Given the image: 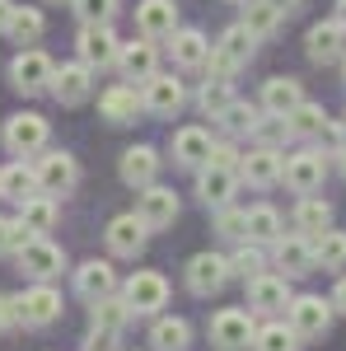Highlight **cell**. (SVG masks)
<instances>
[{
  "label": "cell",
  "mask_w": 346,
  "mask_h": 351,
  "mask_svg": "<svg viewBox=\"0 0 346 351\" xmlns=\"http://www.w3.org/2000/svg\"><path fill=\"white\" fill-rule=\"evenodd\" d=\"M253 33L243 24H230L225 33H220V43L211 47V56H206V71L211 75H220V80H234V71L239 66H248V56H253Z\"/></svg>",
  "instance_id": "cell-1"
},
{
  "label": "cell",
  "mask_w": 346,
  "mask_h": 351,
  "mask_svg": "<svg viewBox=\"0 0 346 351\" xmlns=\"http://www.w3.org/2000/svg\"><path fill=\"white\" fill-rule=\"evenodd\" d=\"M42 145H47V117H38V112H14V117L5 122V150H10L14 160L38 155Z\"/></svg>",
  "instance_id": "cell-2"
},
{
  "label": "cell",
  "mask_w": 346,
  "mask_h": 351,
  "mask_svg": "<svg viewBox=\"0 0 346 351\" xmlns=\"http://www.w3.org/2000/svg\"><path fill=\"white\" fill-rule=\"evenodd\" d=\"M52 56L38 52V47H19V56L10 61V80H14V89L19 94H42L47 84H52Z\"/></svg>",
  "instance_id": "cell-3"
},
{
  "label": "cell",
  "mask_w": 346,
  "mask_h": 351,
  "mask_svg": "<svg viewBox=\"0 0 346 351\" xmlns=\"http://www.w3.org/2000/svg\"><path fill=\"white\" fill-rule=\"evenodd\" d=\"M33 169H38V192H47V197H61L80 183V164L66 150H47L42 160H33Z\"/></svg>",
  "instance_id": "cell-4"
},
{
  "label": "cell",
  "mask_w": 346,
  "mask_h": 351,
  "mask_svg": "<svg viewBox=\"0 0 346 351\" xmlns=\"http://www.w3.org/2000/svg\"><path fill=\"white\" fill-rule=\"evenodd\" d=\"M75 52L89 71H103V66H117V52H122V43H117V33L108 24H84L80 38H75Z\"/></svg>",
  "instance_id": "cell-5"
},
{
  "label": "cell",
  "mask_w": 346,
  "mask_h": 351,
  "mask_svg": "<svg viewBox=\"0 0 346 351\" xmlns=\"http://www.w3.org/2000/svg\"><path fill=\"white\" fill-rule=\"evenodd\" d=\"M286 188L291 192H319L323 178H328V155L323 150H295V155H286Z\"/></svg>",
  "instance_id": "cell-6"
},
{
  "label": "cell",
  "mask_w": 346,
  "mask_h": 351,
  "mask_svg": "<svg viewBox=\"0 0 346 351\" xmlns=\"http://www.w3.org/2000/svg\"><path fill=\"white\" fill-rule=\"evenodd\" d=\"M14 253H19V267H24L33 281H47V276H56V271L66 267V253H61V248H56L47 234H33V239H24Z\"/></svg>",
  "instance_id": "cell-7"
},
{
  "label": "cell",
  "mask_w": 346,
  "mask_h": 351,
  "mask_svg": "<svg viewBox=\"0 0 346 351\" xmlns=\"http://www.w3.org/2000/svg\"><path fill=\"white\" fill-rule=\"evenodd\" d=\"M14 304H19V324L24 328H47L61 319V295L47 281H38V286H28L24 295H14Z\"/></svg>",
  "instance_id": "cell-8"
},
{
  "label": "cell",
  "mask_w": 346,
  "mask_h": 351,
  "mask_svg": "<svg viewBox=\"0 0 346 351\" xmlns=\"http://www.w3.org/2000/svg\"><path fill=\"white\" fill-rule=\"evenodd\" d=\"M291 328L299 332V337H323L328 328H332V300H323V295H295L291 300Z\"/></svg>",
  "instance_id": "cell-9"
},
{
  "label": "cell",
  "mask_w": 346,
  "mask_h": 351,
  "mask_svg": "<svg viewBox=\"0 0 346 351\" xmlns=\"http://www.w3.org/2000/svg\"><path fill=\"white\" fill-rule=\"evenodd\" d=\"M52 99L56 104H66V108H80L84 99H89V89H94V71L84 66V61H66V66H56L52 71Z\"/></svg>",
  "instance_id": "cell-10"
},
{
  "label": "cell",
  "mask_w": 346,
  "mask_h": 351,
  "mask_svg": "<svg viewBox=\"0 0 346 351\" xmlns=\"http://www.w3.org/2000/svg\"><path fill=\"white\" fill-rule=\"evenodd\" d=\"M281 173H286V155H281L276 145H253L248 155H239V178L253 183V188L281 183Z\"/></svg>",
  "instance_id": "cell-11"
},
{
  "label": "cell",
  "mask_w": 346,
  "mask_h": 351,
  "mask_svg": "<svg viewBox=\"0 0 346 351\" xmlns=\"http://www.w3.org/2000/svg\"><path fill=\"white\" fill-rule=\"evenodd\" d=\"M253 332H258V324H253L248 309H220L211 319V342L220 351H243L253 342Z\"/></svg>",
  "instance_id": "cell-12"
},
{
  "label": "cell",
  "mask_w": 346,
  "mask_h": 351,
  "mask_svg": "<svg viewBox=\"0 0 346 351\" xmlns=\"http://www.w3.org/2000/svg\"><path fill=\"white\" fill-rule=\"evenodd\" d=\"M122 300L132 304V314H160L169 304V281L160 271H136L127 281V291H122Z\"/></svg>",
  "instance_id": "cell-13"
},
{
  "label": "cell",
  "mask_w": 346,
  "mask_h": 351,
  "mask_svg": "<svg viewBox=\"0 0 346 351\" xmlns=\"http://www.w3.org/2000/svg\"><path fill=\"white\" fill-rule=\"evenodd\" d=\"M230 276H234L230 258H220V253H197V258L187 263V291H192V295H215Z\"/></svg>",
  "instance_id": "cell-14"
},
{
  "label": "cell",
  "mask_w": 346,
  "mask_h": 351,
  "mask_svg": "<svg viewBox=\"0 0 346 351\" xmlns=\"http://www.w3.org/2000/svg\"><path fill=\"white\" fill-rule=\"evenodd\" d=\"M271 263L281 267V276H309L314 271V243L304 234H276L271 239Z\"/></svg>",
  "instance_id": "cell-15"
},
{
  "label": "cell",
  "mask_w": 346,
  "mask_h": 351,
  "mask_svg": "<svg viewBox=\"0 0 346 351\" xmlns=\"http://www.w3.org/2000/svg\"><path fill=\"white\" fill-rule=\"evenodd\" d=\"M136 216L145 220L150 230L173 225V220H178V192H173V188H160V183L140 188V197H136Z\"/></svg>",
  "instance_id": "cell-16"
},
{
  "label": "cell",
  "mask_w": 346,
  "mask_h": 351,
  "mask_svg": "<svg viewBox=\"0 0 346 351\" xmlns=\"http://www.w3.org/2000/svg\"><path fill=\"white\" fill-rule=\"evenodd\" d=\"M183 99H187V89H183V80L178 75H150V80L140 84V104L150 112H160V117H173V112L183 108Z\"/></svg>",
  "instance_id": "cell-17"
},
{
  "label": "cell",
  "mask_w": 346,
  "mask_h": 351,
  "mask_svg": "<svg viewBox=\"0 0 346 351\" xmlns=\"http://www.w3.org/2000/svg\"><path fill=\"white\" fill-rule=\"evenodd\" d=\"M239 192V169H220V164H201L197 169V197L206 206H230V197Z\"/></svg>",
  "instance_id": "cell-18"
},
{
  "label": "cell",
  "mask_w": 346,
  "mask_h": 351,
  "mask_svg": "<svg viewBox=\"0 0 346 351\" xmlns=\"http://www.w3.org/2000/svg\"><path fill=\"white\" fill-rule=\"evenodd\" d=\"M291 276H276V271H258L248 276V304L253 309H291Z\"/></svg>",
  "instance_id": "cell-19"
},
{
  "label": "cell",
  "mask_w": 346,
  "mask_h": 351,
  "mask_svg": "<svg viewBox=\"0 0 346 351\" xmlns=\"http://www.w3.org/2000/svg\"><path fill=\"white\" fill-rule=\"evenodd\" d=\"M160 66V52H155V38H140V43H122L117 52V71L127 75V84H145Z\"/></svg>",
  "instance_id": "cell-20"
},
{
  "label": "cell",
  "mask_w": 346,
  "mask_h": 351,
  "mask_svg": "<svg viewBox=\"0 0 346 351\" xmlns=\"http://www.w3.org/2000/svg\"><path fill=\"white\" fill-rule=\"evenodd\" d=\"M145 234H150V225L136 216H112L108 220V248L117 253V258H136L140 248H145Z\"/></svg>",
  "instance_id": "cell-21"
},
{
  "label": "cell",
  "mask_w": 346,
  "mask_h": 351,
  "mask_svg": "<svg viewBox=\"0 0 346 351\" xmlns=\"http://www.w3.org/2000/svg\"><path fill=\"white\" fill-rule=\"evenodd\" d=\"M136 28H140V38H173V28H178V10H173V0H140L136 5Z\"/></svg>",
  "instance_id": "cell-22"
},
{
  "label": "cell",
  "mask_w": 346,
  "mask_h": 351,
  "mask_svg": "<svg viewBox=\"0 0 346 351\" xmlns=\"http://www.w3.org/2000/svg\"><path fill=\"white\" fill-rule=\"evenodd\" d=\"M304 47H309V61L328 66V61H337V56L346 52V28L337 24V19L314 24V28H309V38H304Z\"/></svg>",
  "instance_id": "cell-23"
},
{
  "label": "cell",
  "mask_w": 346,
  "mask_h": 351,
  "mask_svg": "<svg viewBox=\"0 0 346 351\" xmlns=\"http://www.w3.org/2000/svg\"><path fill=\"white\" fill-rule=\"evenodd\" d=\"M304 104V84L295 80V75H271L262 84V112H276V117H286Z\"/></svg>",
  "instance_id": "cell-24"
},
{
  "label": "cell",
  "mask_w": 346,
  "mask_h": 351,
  "mask_svg": "<svg viewBox=\"0 0 346 351\" xmlns=\"http://www.w3.org/2000/svg\"><path fill=\"white\" fill-rule=\"evenodd\" d=\"M140 108H145V104H140L136 84H112L103 99H99V112H103V122H112V127L136 122V112H140Z\"/></svg>",
  "instance_id": "cell-25"
},
{
  "label": "cell",
  "mask_w": 346,
  "mask_h": 351,
  "mask_svg": "<svg viewBox=\"0 0 346 351\" xmlns=\"http://www.w3.org/2000/svg\"><path fill=\"white\" fill-rule=\"evenodd\" d=\"M211 132H201V127H183V132L173 136V164H183V169H201V164H211Z\"/></svg>",
  "instance_id": "cell-26"
},
{
  "label": "cell",
  "mask_w": 346,
  "mask_h": 351,
  "mask_svg": "<svg viewBox=\"0 0 346 351\" xmlns=\"http://www.w3.org/2000/svg\"><path fill=\"white\" fill-rule=\"evenodd\" d=\"M155 173H160V155H155L150 145L122 150V183H127V188H150Z\"/></svg>",
  "instance_id": "cell-27"
},
{
  "label": "cell",
  "mask_w": 346,
  "mask_h": 351,
  "mask_svg": "<svg viewBox=\"0 0 346 351\" xmlns=\"http://www.w3.org/2000/svg\"><path fill=\"white\" fill-rule=\"evenodd\" d=\"M75 291H80L89 304H94V300H108L112 291H117V271L108 267V263H99V258H94V263H80V271H75Z\"/></svg>",
  "instance_id": "cell-28"
},
{
  "label": "cell",
  "mask_w": 346,
  "mask_h": 351,
  "mask_svg": "<svg viewBox=\"0 0 346 351\" xmlns=\"http://www.w3.org/2000/svg\"><path fill=\"white\" fill-rule=\"evenodd\" d=\"M19 225H24L28 234H47V230L56 225V202L47 197V192L24 197V202H19Z\"/></svg>",
  "instance_id": "cell-29"
},
{
  "label": "cell",
  "mask_w": 346,
  "mask_h": 351,
  "mask_svg": "<svg viewBox=\"0 0 346 351\" xmlns=\"http://www.w3.org/2000/svg\"><path fill=\"white\" fill-rule=\"evenodd\" d=\"M206 56H211V47L197 28H173V66L197 71V66H206Z\"/></svg>",
  "instance_id": "cell-30"
},
{
  "label": "cell",
  "mask_w": 346,
  "mask_h": 351,
  "mask_svg": "<svg viewBox=\"0 0 346 351\" xmlns=\"http://www.w3.org/2000/svg\"><path fill=\"white\" fill-rule=\"evenodd\" d=\"M38 192V169L24 160L5 164L0 169V197H10V202H24V197H33Z\"/></svg>",
  "instance_id": "cell-31"
},
{
  "label": "cell",
  "mask_w": 346,
  "mask_h": 351,
  "mask_svg": "<svg viewBox=\"0 0 346 351\" xmlns=\"http://www.w3.org/2000/svg\"><path fill=\"white\" fill-rule=\"evenodd\" d=\"M309 243H314V267H323V271H337V267H346V234L342 230H323V234H309Z\"/></svg>",
  "instance_id": "cell-32"
},
{
  "label": "cell",
  "mask_w": 346,
  "mask_h": 351,
  "mask_svg": "<svg viewBox=\"0 0 346 351\" xmlns=\"http://www.w3.org/2000/svg\"><path fill=\"white\" fill-rule=\"evenodd\" d=\"M5 33H10L19 47H33V43L47 33V19H42V10H33V5H14V14H10Z\"/></svg>",
  "instance_id": "cell-33"
},
{
  "label": "cell",
  "mask_w": 346,
  "mask_h": 351,
  "mask_svg": "<svg viewBox=\"0 0 346 351\" xmlns=\"http://www.w3.org/2000/svg\"><path fill=\"white\" fill-rule=\"evenodd\" d=\"M295 225H299V234H323L332 225V206L323 197H314V192H304L299 206H295Z\"/></svg>",
  "instance_id": "cell-34"
},
{
  "label": "cell",
  "mask_w": 346,
  "mask_h": 351,
  "mask_svg": "<svg viewBox=\"0 0 346 351\" xmlns=\"http://www.w3.org/2000/svg\"><path fill=\"white\" fill-rule=\"evenodd\" d=\"M243 230H248V239H253V243H271L276 234H281V216H276V206H267V202L248 206V211H243Z\"/></svg>",
  "instance_id": "cell-35"
},
{
  "label": "cell",
  "mask_w": 346,
  "mask_h": 351,
  "mask_svg": "<svg viewBox=\"0 0 346 351\" xmlns=\"http://www.w3.org/2000/svg\"><path fill=\"white\" fill-rule=\"evenodd\" d=\"M286 122H291V136H304V141H314V136H323V127H328V112H323V104H299L295 112H286Z\"/></svg>",
  "instance_id": "cell-36"
},
{
  "label": "cell",
  "mask_w": 346,
  "mask_h": 351,
  "mask_svg": "<svg viewBox=\"0 0 346 351\" xmlns=\"http://www.w3.org/2000/svg\"><path fill=\"white\" fill-rule=\"evenodd\" d=\"M187 342H192V328L183 319H155V328H150V347L155 351H183Z\"/></svg>",
  "instance_id": "cell-37"
},
{
  "label": "cell",
  "mask_w": 346,
  "mask_h": 351,
  "mask_svg": "<svg viewBox=\"0 0 346 351\" xmlns=\"http://www.w3.org/2000/svg\"><path fill=\"white\" fill-rule=\"evenodd\" d=\"M299 332H295L291 324H262L258 332H253V347L258 351H299Z\"/></svg>",
  "instance_id": "cell-38"
},
{
  "label": "cell",
  "mask_w": 346,
  "mask_h": 351,
  "mask_svg": "<svg viewBox=\"0 0 346 351\" xmlns=\"http://www.w3.org/2000/svg\"><path fill=\"white\" fill-rule=\"evenodd\" d=\"M239 24L248 28L253 38H271V33L281 28V14H276L267 0H248V5H243V19H239Z\"/></svg>",
  "instance_id": "cell-39"
},
{
  "label": "cell",
  "mask_w": 346,
  "mask_h": 351,
  "mask_svg": "<svg viewBox=\"0 0 346 351\" xmlns=\"http://www.w3.org/2000/svg\"><path fill=\"white\" fill-rule=\"evenodd\" d=\"M127 319H132V304H127V300H117V295H108V300H94V324H89V328L122 332V328H127Z\"/></svg>",
  "instance_id": "cell-40"
},
{
  "label": "cell",
  "mask_w": 346,
  "mask_h": 351,
  "mask_svg": "<svg viewBox=\"0 0 346 351\" xmlns=\"http://www.w3.org/2000/svg\"><path fill=\"white\" fill-rule=\"evenodd\" d=\"M258 117H262V112L253 108V104H239V99H230V108L220 112L215 122H225V132H230V136H253Z\"/></svg>",
  "instance_id": "cell-41"
},
{
  "label": "cell",
  "mask_w": 346,
  "mask_h": 351,
  "mask_svg": "<svg viewBox=\"0 0 346 351\" xmlns=\"http://www.w3.org/2000/svg\"><path fill=\"white\" fill-rule=\"evenodd\" d=\"M230 84H234V80H220V75H211V80L201 84L197 104H201V112H206V117H220V112L230 108V99H234V94H230Z\"/></svg>",
  "instance_id": "cell-42"
},
{
  "label": "cell",
  "mask_w": 346,
  "mask_h": 351,
  "mask_svg": "<svg viewBox=\"0 0 346 351\" xmlns=\"http://www.w3.org/2000/svg\"><path fill=\"white\" fill-rule=\"evenodd\" d=\"M230 267L239 271V276H258V271H267V253H262V243H253V239H243V248L230 258Z\"/></svg>",
  "instance_id": "cell-43"
},
{
  "label": "cell",
  "mask_w": 346,
  "mask_h": 351,
  "mask_svg": "<svg viewBox=\"0 0 346 351\" xmlns=\"http://www.w3.org/2000/svg\"><path fill=\"white\" fill-rule=\"evenodd\" d=\"M215 234H225V239L243 243V239H248V230H243V211H234V206H220V211H215Z\"/></svg>",
  "instance_id": "cell-44"
},
{
  "label": "cell",
  "mask_w": 346,
  "mask_h": 351,
  "mask_svg": "<svg viewBox=\"0 0 346 351\" xmlns=\"http://www.w3.org/2000/svg\"><path fill=\"white\" fill-rule=\"evenodd\" d=\"M71 5H75V14L84 24H108L117 14V0H71Z\"/></svg>",
  "instance_id": "cell-45"
},
{
  "label": "cell",
  "mask_w": 346,
  "mask_h": 351,
  "mask_svg": "<svg viewBox=\"0 0 346 351\" xmlns=\"http://www.w3.org/2000/svg\"><path fill=\"white\" fill-rule=\"evenodd\" d=\"M211 164H220V169H239V150H234L230 141H215L211 145Z\"/></svg>",
  "instance_id": "cell-46"
},
{
  "label": "cell",
  "mask_w": 346,
  "mask_h": 351,
  "mask_svg": "<svg viewBox=\"0 0 346 351\" xmlns=\"http://www.w3.org/2000/svg\"><path fill=\"white\" fill-rule=\"evenodd\" d=\"M14 234H19V225L0 216V253H14Z\"/></svg>",
  "instance_id": "cell-47"
},
{
  "label": "cell",
  "mask_w": 346,
  "mask_h": 351,
  "mask_svg": "<svg viewBox=\"0 0 346 351\" xmlns=\"http://www.w3.org/2000/svg\"><path fill=\"white\" fill-rule=\"evenodd\" d=\"M14 324H19V304L10 295H0V328H14Z\"/></svg>",
  "instance_id": "cell-48"
},
{
  "label": "cell",
  "mask_w": 346,
  "mask_h": 351,
  "mask_svg": "<svg viewBox=\"0 0 346 351\" xmlns=\"http://www.w3.org/2000/svg\"><path fill=\"white\" fill-rule=\"evenodd\" d=\"M267 5H271V10H276V14H281V19H286V14H295V10H299V5H304V0H267Z\"/></svg>",
  "instance_id": "cell-49"
},
{
  "label": "cell",
  "mask_w": 346,
  "mask_h": 351,
  "mask_svg": "<svg viewBox=\"0 0 346 351\" xmlns=\"http://www.w3.org/2000/svg\"><path fill=\"white\" fill-rule=\"evenodd\" d=\"M332 309H337V314H346V276L337 281V291H332Z\"/></svg>",
  "instance_id": "cell-50"
},
{
  "label": "cell",
  "mask_w": 346,
  "mask_h": 351,
  "mask_svg": "<svg viewBox=\"0 0 346 351\" xmlns=\"http://www.w3.org/2000/svg\"><path fill=\"white\" fill-rule=\"evenodd\" d=\"M10 14H14V0H0V33H5V24H10Z\"/></svg>",
  "instance_id": "cell-51"
},
{
  "label": "cell",
  "mask_w": 346,
  "mask_h": 351,
  "mask_svg": "<svg viewBox=\"0 0 346 351\" xmlns=\"http://www.w3.org/2000/svg\"><path fill=\"white\" fill-rule=\"evenodd\" d=\"M332 19H337V24L346 28V0H337V14H332Z\"/></svg>",
  "instance_id": "cell-52"
},
{
  "label": "cell",
  "mask_w": 346,
  "mask_h": 351,
  "mask_svg": "<svg viewBox=\"0 0 346 351\" xmlns=\"http://www.w3.org/2000/svg\"><path fill=\"white\" fill-rule=\"evenodd\" d=\"M337 169H342V178H346V145L337 150Z\"/></svg>",
  "instance_id": "cell-53"
},
{
  "label": "cell",
  "mask_w": 346,
  "mask_h": 351,
  "mask_svg": "<svg viewBox=\"0 0 346 351\" xmlns=\"http://www.w3.org/2000/svg\"><path fill=\"white\" fill-rule=\"evenodd\" d=\"M234 5H248V0H234Z\"/></svg>",
  "instance_id": "cell-54"
}]
</instances>
